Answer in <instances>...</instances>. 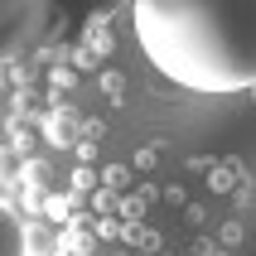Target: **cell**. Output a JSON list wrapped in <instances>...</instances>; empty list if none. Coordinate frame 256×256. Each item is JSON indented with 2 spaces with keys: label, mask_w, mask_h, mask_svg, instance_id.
I'll return each instance as SVG.
<instances>
[{
  "label": "cell",
  "mask_w": 256,
  "mask_h": 256,
  "mask_svg": "<svg viewBox=\"0 0 256 256\" xmlns=\"http://www.w3.org/2000/svg\"><path fill=\"white\" fill-rule=\"evenodd\" d=\"M136 44L188 92L256 87V0H140Z\"/></svg>",
  "instance_id": "obj_1"
},
{
  "label": "cell",
  "mask_w": 256,
  "mask_h": 256,
  "mask_svg": "<svg viewBox=\"0 0 256 256\" xmlns=\"http://www.w3.org/2000/svg\"><path fill=\"white\" fill-rule=\"evenodd\" d=\"M20 252V232H14V218L5 213V256H14Z\"/></svg>",
  "instance_id": "obj_2"
}]
</instances>
